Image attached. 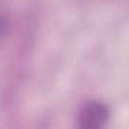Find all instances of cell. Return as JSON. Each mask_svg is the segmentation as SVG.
I'll list each match as a JSON object with an SVG mask.
<instances>
[{
  "label": "cell",
  "mask_w": 129,
  "mask_h": 129,
  "mask_svg": "<svg viewBox=\"0 0 129 129\" xmlns=\"http://www.w3.org/2000/svg\"><path fill=\"white\" fill-rule=\"evenodd\" d=\"M108 119V108L101 102H89L78 117V129H104Z\"/></svg>",
  "instance_id": "cell-1"
},
{
  "label": "cell",
  "mask_w": 129,
  "mask_h": 129,
  "mask_svg": "<svg viewBox=\"0 0 129 129\" xmlns=\"http://www.w3.org/2000/svg\"><path fill=\"white\" fill-rule=\"evenodd\" d=\"M3 32H5V24H3V21L0 20V35H2Z\"/></svg>",
  "instance_id": "cell-2"
}]
</instances>
